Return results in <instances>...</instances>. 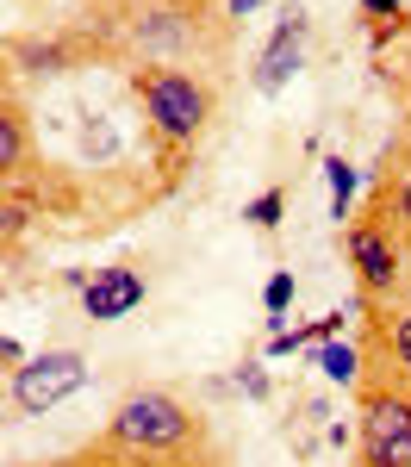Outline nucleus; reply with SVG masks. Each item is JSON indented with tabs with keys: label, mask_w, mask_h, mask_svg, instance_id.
<instances>
[{
	"label": "nucleus",
	"mask_w": 411,
	"mask_h": 467,
	"mask_svg": "<svg viewBox=\"0 0 411 467\" xmlns=\"http://www.w3.org/2000/svg\"><path fill=\"white\" fill-rule=\"evenodd\" d=\"M100 442H112L118 455H149V462H156V455H206L212 431H206V418H200L187 399H175L169 387H138V393H125L112 405Z\"/></svg>",
	"instance_id": "nucleus-1"
},
{
	"label": "nucleus",
	"mask_w": 411,
	"mask_h": 467,
	"mask_svg": "<svg viewBox=\"0 0 411 467\" xmlns=\"http://www.w3.org/2000/svg\"><path fill=\"white\" fill-rule=\"evenodd\" d=\"M131 94L144 100V119L156 131V144L169 150H193L206 138L212 112H219V94L200 69H181V63H138L131 69Z\"/></svg>",
	"instance_id": "nucleus-2"
},
{
	"label": "nucleus",
	"mask_w": 411,
	"mask_h": 467,
	"mask_svg": "<svg viewBox=\"0 0 411 467\" xmlns=\"http://www.w3.org/2000/svg\"><path fill=\"white\" fill-rule=\"evenodd\" d=\"M343 250H349L355 287H362V312H374L380 299L399 293V231H393V218L380 213V206H368L362 218H349Z\"/></svg>",
	"instance_id": "nucleus-3"
},
{
	"label": "nucleus",
	"mask_w": 411,
	"mask_h": 467,
	"mask_svg": "<svg viewBox=\"0 0 411 467\" xmlns=\"http://www.w3.org/2000/svg\"><path fill=\"white\" fill-rule=\"evenodd\" d=\"M355 467H411V387H362Z\"/></svg>",
	"instance_id": "nucleus-4"
},
{
	"label": "nucleus",
	"mask_w": 411,
	"mask_h": 467,
	"mask_svg": "<svg viewBox=\"0 0 411 467\" xmlns=\"http://www.w3.org/2000/svg\"><path fill=\"white\" fill-rule=\"evenodd\" d=\"M81 387H87V356L81 349H37L26 368H13L6 399H13L19 418H44V411H57Z\"/></svg>",
	"instance_id": "nucleus-5"
},
{
	"label": "nucleus",
	"mask_w": 411,
	"mask_h": 467,
	"mask_svg": "<svg viewBox=\"0 0 411 467\" xmlns=\"http://www.w3.org/2000/svg\"><path fill=\"white\" fill-rule=\"evenodd\" d=\"M305 37H312V19L299 13V6H287L281 19H274V32H268V44H262L256 57V94H281L287 81L299 75V63H305Z\"/></svg>",
	"instance_id": "nucleus-6"
},
{
	"label": "nucleus",
	"mask_w": 411,
	"mask_h": 467,
	"mask_svg": "<svg viewBox=\"0 0 411 467\" xmlns=\"http://www.w3.org/2000/svg\"><path fill=\"white\" fill-rule=\"evenodd\" d=\"M138 306H144V275L131 262H112V268H100L81 287V312L94 324H112V318H125V312H138Z\"/></svg>",
	"instance_id": "nucleus-7"
},
{
	"label": "nucleus",
	"mask_w": 411,
	"mask_h": 467,
	"mask_svg": "<svg viewBox=\"0 0 411 467\" xmlns=\"http://www.w3.org/2000/svg\"><path fill=\"white\" fill-rule=\"evenodd\" d=\"M368 206L393 218V231H399V244H411V144L406 150H386V169L374 181Z\"/></svg>",
	"instance_id": "nucleus-8"
},
{
	"label": "nucleus",
	"mask_w": 411,
	"mask_h": 467,
	"mask_svg": "<svg viewBox=\"0 0 411 467\" xmlns=\"http://www.w3.org/2000/svg\"><path fill=\"white\" fill-rule=\"evenodd\" d=\"M87 467H219V455H118L112 442H100V449H87Z\"/></svg>",
	"instance_id": "nucleus-9"
},
{
	"label": "nucleus",
	"mask_w": 411,
	"mask_h": 467,
	"mask_svg": "<svg viewBox=\"0 0 411 467\" xmlns=\"http://www.w3.org/2000/svg\"><path fill=\"white\" fill-rule=\"evenodd\" d=\"M0 175L6 181L26 175V112H19V100H6V119H0Z\"/></svg>",
	"instance_id": "nucleus-10"
},
{
	"label": "nucleus",
	"mask_w": 411,
	"mask_h": 467,
	"mask_svg": "<svg viewBox=\"0 0 411 467\" xmlns=\"http://www.w3.org/2000/svg\"><path fill=\"white\" fill-rule=\"evenodd\" d=\"M324 181H331V218L336 224L355 218L349 206H355V193H362V169H355L349 156H331V162H324Z\"/></svg>",
	"instance_id": "nucleus-11"
},
{
	"label": "nucleus",
	"mask_w": 411,
	"mask_h": 467,
	"mask_svg": "<svg viewBox=\"0 0 411 467\" xmlns=\"http://www.w3.org/2000/svg\"><path fill=\"white\" fill-rule=\"evenodd\" d=\"M380 349H386V361H393V387H411V306L380 330Z\"/></svg>",
	"instance_id": "nucleus-12"
},
{
	"label": "nucleus",
	"mask_w": 411,
	"mask_h": 467,
	"mask_svg": "<svg viewBox=\"0 0 411 467\" xmlns=\"http://www.w3.org/2000/svg\"><path fill=\"white\" fill-rule=\"evenodd\" d=\"M318 374L336 387H362V349L355 343H318Z\"/></svg>",
	"instance_id": "nucleus-13"
},
{
	"label": "nucleus",
	"mask_w": 411,
	"mask_h": 467,
	"mask_svg": "<svg viewBox=\"0 0 411 467\" xmlns=\"http://www.w3.org/2000/svg\"><path fill=\"white\" fill-rule=\"evenodd\" d=\"M13 69L57 75V69H63V50H57V44H32V37H13Z\"/></svg>",
	"instance_id": "nucleus-14"
},
{
	"label": "nucleus",
	"mask_w": 411,
	"mask_h": 467,
	"mask_svg": "<svg viewBox=\"0 0 411 467\" xmlns=\"http://www.w3.org/2000/svg\"><path fill=\"white\" fill-rule=\"evenodd\" d=\"M293 293H299L293 268H274V275H268V287H262V306H268V318H274V330H281V318H287V306H293Z\"/></svg>",
	"instance_id": "nucleus-15"
},
{
	"label": "nucleus",
	"mask_w": 411,
	"mask_h": 467,
	"mask_svg": "<svg viewBox=\"0 0 411 467\" xmlns=\"http://www.w3.org/2000/svg\"><path fill=\"white\" fill-rule=\"evenodd\" d=\"M243 218H250L256 231H274V224L287 218V187H268V193H256V200L243 206Z\"/></svg>",
	"instance_id": "nucleus-16"
},
{
	"label": "nucleus",
	"mask_w": 411,
	"mask_h": 467,
	"mask_svg": "<svg viewBox=\"0 0 411 467\" xmlns=\"http://www.w3.org/2000/svg\"><path fill=\"white\" fill-rule=\"evenodd\" d=\"M237 393H243V399H268V393H274L262 361H243V368H237Z\"/></svg>",
	"instance_id": "nucleus-17"
},
{
	"label": "nucleus",
	"mask_w": 411,
	"mask_h": 467,
	"mask_svg": "<svg viewBox=\"0 0 411 467\" xmlns=\"http://www.w3.org/2000/svg\"><path fill=\"white\" fill-rule=\"evenodd\" d=\"M362 19H374V26L399 19V0H362Z\"/></svg>",
	"instance_id": "nucleus-18"
},
{
	"label": "nucleus",
	"mask_w": 411,
	"mask_h": 467,
	"mask_svg": "<svg viewBox=\"0 0 411 467\" xmlns=\"http://www.w3.org/2000/svg\"><path fill=\"white\" fill-rule=\"evenodd\" d=\"M0 361H6V368H26V349H19V337H0Z\"/></svg>",
	"instance_id": "nucleus-19"
},
{
	"label": "nucleus",
	"mask_w": 411,
	"mask_h": 467,
	"mask_svg": "<svg viewBox=\"0 0 411 467\" xmlns=\"http://www.w3.org/2000/svg\"><path fill=\"white\" fill-rule=\"evenodd\" d=\"M262 0H231V19H243V13H256Z\"/></svg>",
	"instance_id": "nucleus-20"
},
{
	"label": "nucleus",
	"mask_w": 411,
	"mask_h": 467,
	"mask_svg": "<svg viewBox=\"0 0 411 467\" xmlns=\"http://www.w3.org/2000/svg\"><path fill=\"white\" fill-rule=\"evenodd\" d=\"M37 467H87V455H75V462H37Z\"/></svg>",
	"instance_id": "nucleus-21"
},
{
	"label": "nucleus",
	"mask_w": 411,
	"mask_h": 467,
	"mask_svg": "<svg viewBox=\"0 0 411 467\" xmlns=\"http://www.w3.org/2000/svg\"><path fill=\"white\" fill-rule=\"evenodd\" d=\"M406 81H411V57H406Z\"/></svg>",
	"instance_id": "nucleus-22"
}]
</instances>
